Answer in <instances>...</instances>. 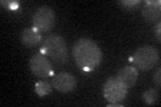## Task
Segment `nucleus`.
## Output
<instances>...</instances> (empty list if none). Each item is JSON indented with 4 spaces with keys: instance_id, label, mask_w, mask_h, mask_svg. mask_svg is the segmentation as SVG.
<instances>
[{
    "instance_id": "1",
    "label": "nucleus",
    "mask_w": 161,
    "mask_h": 107,
    "mask_svg": "<svg viewBox=\"0 0 161 107\" xmlns=\"http://www.w3.org/2000/svg\"><path fill=\"white\" fill-rule=\"evenodd\" d=\"M73 55L80 68L90 71L98 67L102 60V51L94 40L79 39L73 47Z\"/></svg>"
},
{
    "instance_id": "2",
    "label": "nucleus",
    "mask_w": 161,
    "mask_h": 107,
    "mask_svg": "<svg viewBox=\"0 0 161 107\" xmlns=\"http://www.w3.org/2000/svg\"><path fill=\"white\" fill-rule=\"evenodd\" d=\"M43 52L47 54L55 63L63 64L67 60V45L64 39L59 35H48L43 43Z\"/></svg>"
},
{
    "instance_id": "3",
    "label": "nucleus",
    "mask_w": 161,
    "mask_h": 107,
    "mask_svg": "<svg viewBox=\"0 0 161 107\" xmlns=\"http://www.w3.org/2000/svg\"><path fill=\"white\" fill-rule=\"evenodd\" d=\"M160 52L157 48L152 47V45H141L136 50L133 55V62L137 66V68L142 71H148L153 67V66L158 62Z\"/></svg>"
},
{
    "instance_id": "4",
    "label": "nucleus",
    "mask_w": 161,
    "mask_h": 107,
    "mask_svg": "<svg viewBox=\"0 0 161 107\" xmlns=\"http://www.w3.org/2000/svg\"><path fill=\"white\" fill-rule=\"evenodd\" d=\"M128 90L129 88L126 87V84L121 82L117 76H114V78H109L105 82L102 93H103V98L109 103L114 104L125 99V96L128 94Z\"/></svg>"
},
{
    "instance_id": "5",
    "label": "nucleus",
    "mask_w": 161,
    "mask_h": 107,
    "mask_svg": "<svg viewBox=\"0 0 161 107\" xmlns=\"http://www.w3.org/2000/svg\"><path fill=\"white\" fill-rule=\"evenodd\" d=\"M32 22L39 31H51L55 24V12L51 7L42 6L34 13Z\"/></svg>"
},
{
    "instance_id": "6",
    "label": "nucleus",
    "mask_w": 161,
    "mask_h": 107,
    "mask_svg": "<svg viewBox=\"0 0 161 107\" xmlns=\"http://www.w3.org/2000/svg\"><path fill=\"white\" fill-rule=\"evenodd\" d=\"M30 68L34 72V75L39 78H46V76L53 75V67L48 59L42 54H35L30 59Z\"/></svg>"
},
{
    "instance_id": "7",
    "label": "nucleus",
    "mask_w": 161,
    "mask_h": 107,
    "mask_svg": "<svg viewBox=\"0 0 161 107\" xmlns=\"http://www.w3.org/2000/svg\"><path fill=\"white\" fill-rule=\"evenodd\" d=\"M51 84L55 90L60 91V93H71L77 87V79L74 75L69 72H59L54 75Z\"/></svg>"
},
{
    "instance_id": "8",
    "label": "nucleus",
    "mask_w": 161,
    "mask_h": 107,
    "mask_svg": "<svg viewBox=\"0 0 161 107\" xmlns=\"http://www.w3.org/2000/svg\"><path fill=\"white\" fill-rule=\"evenodd\" d=\"M117 78L122 83L126 84L128 88H130L132 86H134L136 82H137L138 71H137V68H136L134 66H125V67H122L117 72Z\"/></svg>"
},
{
    "instance_id": "9",
    "label": "nucleus",
    "mask_w": 161,
    "mask_h": 107,
    "mask_svg": "<svg viewBox=\"0 0 161 107\" xmlns=\"http://www.w3.org/2000/svg\"><path fill=\"white\" fill-rule=\"evenodd\" d=\"M161 15V2L160 0H150L145 3L142 9V16L148 22H157Z\"/></svg>"
},
{
    "instance_id": "10",
    "label": "nucleus",
    "mask_w": 161,
    "mask_h": 107,
    "mask_svg": "<svg viewBox=\"0 0 161 107\" xmlns=\"http://www.w3.org/2000/svg\"><path fill=\"white\" fill-rule=\"evenodd\" d=\"M40 40H42V36L38 28H26L22 32V42L27 47H36Z\"/></svg>"
},
{
    "instance_id": "11",
    "label": "nucleus",
    "mask_w": 161,
    "mask_h": 107,
    "mask_svg": "<svg viewBox=\"0 0 161 107\" xmlns=\"http://www.w3.org/2000/svg\"><path fill=\"white\" fill-rule=\"evenodd\" d=\"M142 99L144 102L147 104H156L158 102L160 99V93H158V90H156V88H149L142 95Z\"/></svg>"
},
{
    "instance_id": "12",
    "label": "nucleus",
    "mask_w": 161,
    "mask_h": 107,
    "mask_svg": "<svg viewBox=\"0 0 161 107\" xmlns=\"http://www.w3.org/2000/svg\"><path fill=\"white\" fill-rule=\"evenodd\" d=\"M35 91H36V94L40 96V98H43V96H46L47 94H50L53 91V84L42 80V82H38L35 84Z\"/></svg>"
},
{
    "instance_id": "13",
    "label": "nucleus",
    "mask_w": 161,
    "mask_h": 107,
    "mask_svg": "<svg viewBox=\"0 0 161 107\" xmlns=\"http://www.w3.org/2000/svg\"><path fill=\"white\" fill-rule=\"evenodd\" d=\"M140 4V0H130V2H119V6H122V7H136V6H138Z\"/></svg>"
},
{
    "instance_id": "14",
    "label": "nucleus",
    "mask_w": 161,
    "mask_h": 107,
    "mask_svg": "<svg viewBox=\"0 0 161 107\" xmlns=\"http://www.w3.org/2000/svg\"><path fill=\"white\" fill-rule=\"evenodd\" d=\"M161 24L160 23H157V24H156V27H154V35H156V36H157V40H158V42H160V39H161Z\"/></svg>"
},
{
    "instance_id": "15",
    "label": "nucleus",
    "mask_w": 161,
    "mask_h": 107,
    "mask_svg": "<svg viewBox=\"0 0 161 107\" xmlns=\"http://www.w3.org/2000/svg\"><path fill=\"white\" fill-rule=\"evenodd\" d=\"M160 78H161V70L158 68L157 71H156V74H154V82H156V84H157V86H160V84H161Z\"/></svg>"
},
{
    "instance_id": "16",
    "label": "nucleus",
    "mask_w": 161,
    "mask_h": 107,
    "mask_svg": "<svg viewBox=\"0 0 161 107\" xmlns=\"http://www.w3.org/2000/svg\"><path fill=\"white\" fill-rule=\"evenodd\" d=\"M3 6H8L9 8H12V9H18L19 4H18V3H4V2H3Z\"/></svg>"
}]
</instances>
